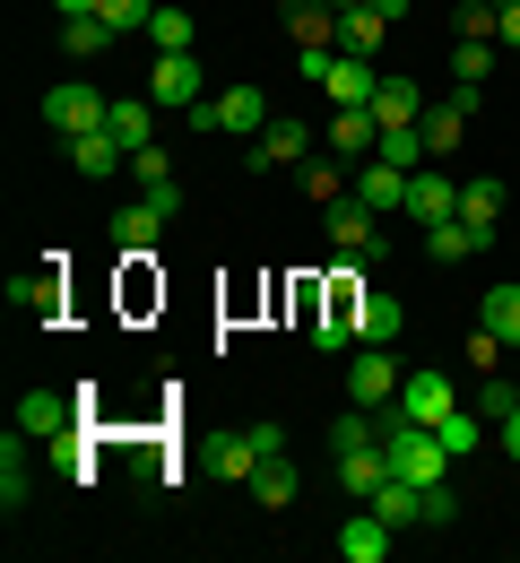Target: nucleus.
I'll use <instances>...</instances> for the list:
<instances>
[{
	"label": "nucleus",
	"instance_id": "1",
	"mask_svg": "<svg viewBox=\"0 0 520 563\" xmlns=\"http://www.w3.org/2000/svg\"><path fill=\"white\" fill-rule=\"evenodd\" d=\"M381 460H390V477H408V486H443L451 477V442L434 424H408V417L381 424Z\"/></svg>",
	"mask_w": 520,
	"mask_h": 563
},
{
	"label": "nucleus",
	"instance_id": "2",
	"mask_svg": "<svg viewBox=\"0 0 520 563\" xmlns=\"http://www.w3.org/2000/svg\"><path fill=\"white\" fill-rule=\"evenodd\" d=\"M278 113H269V96L261 87H225V96H200L191 104V131H209V140H261Z\"/></svg>",
	"mask_w": 520,
	"mask_h": 563
},
{
	"label": "nucleus",
	"instance_id": "3",
	"mask_svg": "<svg viewBox=\"0 0 520 563\" xmlns=\"http://www.w3.org/2000/svg\"><path fill=\"white\" fill-rule=\"evenodd\" d=\"M104 113H113V96L96 87V78H62V87H44V122L78 140V131H104Z\"/></svg>",
	"mask_w": 520,
	"mask_h": 563
},
{
	"label": "nucleus",
	"instance_id": "4",
	"mask_svg": "<svg viewBox=\"0 0 520 563\" xmlns=\"http://www.w3.org/2000/svg\"><path fill=\"white\" fill-rule=\"evenodd\" d=\"M460 408V382H451L443 364H425V373H399V399H390V417L408 424H443Z\"/></svg>",
	"mask_w": 520,
	"mask_h": 563
},
{
	"label": "nucleus",
	"instance_id": "5",
	"mask_svg": "<svg viewBox=\"0 0 520 563\" xmlns=\"http://www.w3.org/2000/svg\"><path fill=\"white\" fill-rule=\"evenodd\" d=\"M278 451H287L278 424H243V433H225V442H218V477H225V486H252L261 460H278Z\"/></svg>",
	"mask_w": 520,
	"mask_h": 563
},
{
	"label": "nucleus",
	"instance_id": "6",
	"mask_svg": "<svg viewBox=\"0 0 520 563\" xmlns=\"http://www.w3.org/2000/svg\"><path fill=\"white\" fill-rule=\"evenodd\" d=\"M330 252H339V269H356V261H381V225H373V209L356 200V191L330 209Z\"/></svg>",
	"mask_w": 520,
	"mask_h": 563
},
{
	"label": "nucleus",
	"instance_id": "7",
	"mask_svg": "<svg viewBox=\"0 0 520 563\" xmlns=\"http://www.w3.org/2000/svg\"><path fill=\"white\" fill-rule=\"evenodd\" d=\"M477 96H486V87H451V96H425V122H417V131H425V147H434V156H451V147L468 140V113H477Z\"/></svg>",
	"mask_w": 520,
	"mask_h": 563
},
{
	"label": "nucleus",
	"instance_id": "8",
	"mask_svg": "<svg viewBox=\"0 0 520 563\" xmlns=\"http://www.w3.org/2000/svg\"><path fill=\"white\" fill-rule=\"evenodd\" d=\"M312 156H321V131H303V122H269V131L252 140V165H261V174H287V165L303 174Z\"/></svg>",
	"mask_w": 520,
	"mask_h": 563
},
{
	"label": "nucleus",
	"instance_id": "9",
	"mask_svg": "<svg viewBox=\"0 0 520 563\" xmlns=\"http://www.w3.org/2000/svg\"><path fill=\"white\" fill-rule=\"evenodd\" d=\"M390 547H399V529H390L373 503H356L347 529H339V555H347V563H390Z\"/></svg>",
	"mask_w": 520,
	"mask_h": 563
},
{
	"label": "nucleus",
	"instance_id": "10",
	"mask_svg": "<svg viewBox=\"0 0 520 563\" xmlns=\"http://www.w3.org/2000/svg\"><path fill=\"white\" fill-rule=\"evenodd\" d=\"M321 147H330V156H347V165H365L373 147H381L373 104H339V113H330V131H321Z\"/></svg>",
	"mask_w": 520,
	"mask_h": 563
},
{
	"label": "nucleus",
	"instance_id": "11",
	"mask_svg": "<svg viewBox=\"0 0 520 563\" xmlns=\"http://www.w3.org/2000/svg\"><path fill=\"white\" fill-rule=\"evenodd\" d=\"M347 399L381 417V408L399 399V364H390V355H381V347H365V355H356V364H347Z\"/></svg>",
	"mask_w": 520,
	"mask_h": 563
},
{
	"label": "nucleus",
	"instance_id": "12",
	"mask_svg": "<svg viewBox=\"0 0 520 563\" xmlns=\"http://www.w3.org/2000/svg\"><path fill=\"white\" fill-rule=\"evenodd\" d=\"M200 96H209V87H200V62H191V53H156V70H148V104H182V113H191Z\"/></svg>",
	"mask_w": 520,
	"mask_h": 563
},
{
	"label": "nucleus",
	"instance_id": "13",
	"mask_svg": "<svg viewBox=\"0 0 520 563\" xmlns=\"http://www.w3.org/2000/svg\"><path fill=\"white\" fill-rule=\"evenodd\" d=\"M408 217H417V225H443V217H460V183H451L443 165H417V174H408Z\"/></svg>",
	"mask_w": 520,
	"mask_h": 563
},
{
	"label": "nucleus",
	"instance_id": "14",
	"mask_svg": "<svg viewBox=\"0 0 520 563\" xmlns=\"http://www.w3.org/2000/svg\"><path fill=\"white\" fill-rule=\"evenodd\" d=\"M330 104H373V87H381V70H373L365 53H330V70L312 78Z\"/></svg>",
	"mask_w": 520,
	"mask_h": 563
},
{
	"label": "nucleus",
	"instance_id": "15",
	"mask_svg": "<svg viewBox=\"0 0 520 563\" xmlns=\"http://www.w3.org/2000/svg\"><path fill=\"white\" fill-rule=\"evenodd\" d=\"M373 122H381V131H417V122H425V87L381 70V87H373Z\"/></svg>",
	"mask_w": 520,
	"mask_h": 563
},
{
	"label": "nucleus",
	"instance_id": "16",
	"mask_svg": "<svg viewBox=\"0 0 520 563\" xmlns=\"http://www.w3.org/2000/svg\"><path fill=\"white\" fill-rule=\"evenodd\" d=\"M347 330H356L365 347H390V339L408 330V312H399V295H356V303H347Z\"/></svg>",
	"mask_w": 520,
	"mask_h": 563
},
{
	"label": "nucleus",
	"instance_id": "17",
	"mask_svg": "<svg viewBox=\"0 0 520 563\" xmlns=\"http://www.w3.org/2000/svg\"><path fill=\"white\" fill-rule=\"evenodd\" d=\"M425 494H434V486H408V477H381V486H373V511H381L390 529H434V511H425Z\"/></svg>",
	"mask_w": 520,
	"mask_h": 563
},
{
	"label": "nucleus",
	"instance_id": "18",
	"mask_svg": "<svg viewBox=\"0 0 520 563\" xmlns=\"http://www.w3.org/2000/svg\"><path fill=\"white\" fill-rule=\"evenodd\" d=\"M287 35L303 53H339V9L330 0H287Z\"/></svg>",
	"mask_w": 520,
	"mask_h": 563
},
{
	"label": "nucleus",
	"instance_id": "19",
	"mask_svg": "<svg viewBox=\"0 0 520 563\" xmlns=\"http://www.w3.org/2000/svg\"><path fill=\"white\" fill-rule=\"evenodd\" d=\"M356 200H365V209H408V165L365 156V165H356Z\"/></svg>",
	"mask_w": 520,
	"mask_h": 563
},
{
	"label": "nucleus",
	"instance_id": "20",
	"mask_svg": "<svg viewBox=\"0 0 520 563\" xmlns=\"http://www.w3.org/2000/svg\"><path fill=\"white\" fill-rule=\"evenodd\" d=\"M70 165L87 174V183H104V174H122V165H131V147L113 140V131H78V140H70Z\"/></svg>",
	"mask_w": 520,
	"mask_h": 563
},
{
	"label": "nucleus",
	"instance_id": "21",
	"mask_svg": "<svg viewBox=\"0 0 520 563\" xmlns=\"http://www.w3.org/2000/svg\"><path fill=\"white\" fill-rule=\"evenodd\" d=\"M26 486H35V477H26V424H9V442H0V511H9V520L26 511Z\"/></svg>",
	"mask_w": 520,
	"mask_h": 563
},
{
	"label": "nucleus",
	"instance_id": "22",
	"mask_svg": "<svg viewBox=\"0 0 520 563\" xmlns=\"http://www.w3.org/2000/svg\"><path fill=\"white\" fill-rule=\"evenodd\" d=\"M104 131H113L122 147H156V104H148V96H113Z\"/></svg>",
	"mask_w": 520,
	"mask_h": 563
},
{
	"label": "nucleus",
	"instance_id": "23",
	"mask_svg": "<svg viewBox=\"0 0 520 563\" xmlns=\"http://www.w3.org/2000/svg\"><path fill=\"white\" fill-rule=\"evenodd\" d=\"M381 35H390V18L381 9H339V53H381Z\"/></svg>",
	"mask_w": 520,
	"mask_h": 563
},
{
	"label": "nucleus",
	"instance_id": "24",
	"mask_svg": "<svg viewBox=\"0 0 520 563\" xmlns=\"http://www.w3.org/2000/svg\"><path fill=\"white\" fill-rule=\"evenodd\" d=\"M18 424H26L35 442H53V433L70 424V399H62V390H26V399H18Z\"/></svg>",
	"mask_w": 520,
	"mask_h": 563
},
{
	"label": "nucleus",
	"instance_id": "25",
	"mask_svg": "<svg viewBox=\"0 0 520 563\" xmlns=\"http://www.w3.org/2000/svg\"><path fill=\"white\" fill-rule=\"evenodd\" d=\"M347 174H356L347 156H312V165H303L296 183L312 191V200H321V209H339V200H347Z\"/></svg>",
	"mask_w": 520,
	"mask_h": 563
},
{
	"label": "nucleus",
	"instance_id": "26",
	"mask_svg": "<svg viewBox=\"0 0 520 563\" xmlns=\"http://www.w3.org/2000/svg\"><path fill=\"white\" fill-rule=\"evenodd\" d=\"M425 252H434V261H468V252H486V234H477L468 217H443V225H425Z\"/></svg>",
	"mask_w": 520,
	"mask_h": 563
},
{
	"label": "nucleus",
	"instance_id": "27",
	"mask_svg": "<svg viewBox=\"0 0 520 563\" xmlns=\"http://www.w3.org/2000/svg\"><path fill=\"white\" fill-rule=\"evenodd\" d=\"M296 468H287V451H278V460H261V477H252V503H261V511H287V503H296Z\"/></svg>",
	"mask_w": 520,
	"mask_h": 563
},
{
	"label": "nucleus",
	"instance_id": "28",
	"mask_svg": "<svg viewBox=\"0 0 520 563\" xmlns=\"http://www.w3.org/2000/svg\"><path fill=\"white\" fill-rule=\"evenodd\" d=\"M381 477H390V460H381V442H373V451H347V460H339V486L356 494V503H373V486H381Z\"/></svg>",
	"mask_w": 520,
	"mask_h": 563
},
{
	"label": "nucleus",
	"instance_id": "29",
	"mask_svg": "<svg viewBox=\"0 0 520 563\" xmlns=\"http://www.w3.org/2000/svg\"><path fill=\"white\" fill-rule=\"evenodd\" d=\"M460 217L495 243V217H504V183H460Z\"/></svg>",
	"mask_w": 520,
	"mask_h": 563
},
{
	"label": "nucleus",
	"instance_id": "30",
	"mask_svg": "<svg viewBox=\"0 0 520 563\" xmlns=\"http://www.w3.org/2000/svg\"><path fill=\"white\" fill-rule=\"evenodd\" d=\"M504 347H520V286H486V312H477Z\"/></svg>",
	"mask_w": 520,
	"mask_h": 563
},
{
	"label": "nucleus",
	"instance_id": "31",
	"mask_svg": "<svg viewBox=\"0 0 520 563\" xmlns=\"http://www.w3.org/2000/svg\"><path fill=\"white\" fill-rule=\"evenodd\" d=\"M451 26H460V44H495V35H504V9H495V0H460Z\"/></svg>",
	"mask_w": 520,
	"mask_h": 563
},
{
	"label": "nucleus",
	"instance_id": "32",
	"mask_svg": "<svg viewBox=\"0 0 520 563\" xmlns=\"http://www.w3.org/2000/svg\"><path fill=\"white\" fill-rule=\"evenodd\" d=\"M381 442V424H373V408H356V417L330 424V460H347V451H373Z\"/></svg>",
	"mask_w": 520,
	"mask_h": 563
},
{
	"label": "nucleus",
	"instance_id": "33",
	"mask_svg": "<svg viewBox=\"0 0 520 563\" xmlns=\"http://www.w3.org/2000/svg\"><path fill=\"white\" fill-rule=\"evenodd\" d=\"M104 44H113V26H104V18H62V53H70V62L104 53Z\"/></svg>",
	"mask_w": 520,
	"mask_h": 563
},
{
	"label": "nucleus",
	"instance_id": "34",
	"mask_svg": "<svg viewBox=\"0 0 520 563\" xmlns=\"http://www.w3.org/2000/svg\"><path fill=\"white\" fill-rule=\"evenodd\" d=\"M156 9H165V0H104L96 18H104L113 35H148V18H156Z\"/></svg>",
	"mask_w": 520,
	"mask_h": 563
},
{
	"label": "nucleus",
	"instance_id": "35",
	"mask_svg": "<svg viewBox=\"0 0 520 563\" xmlns=\"http://www.w3.org/2000/svg\"><path fill=\"white\" fill-rule=\"evenodd\" d=\"M495 78V44H460L451 53V87H486Z\"/></svg>",
	"mask_w": 520,
	"mask_h": 563
},
{
	"label": "nucleus",
	"instance_id": "36",
	"mask_svg": "<svg viewBox=\"0 0 520 563\" xmlns=\"http://www.w3.org/2000/svg\"><path fill=\"white\" fill-rule=\"evenodd\" d=\"M148 44H156V53H191V18H182V9H156V18H148Z\"/></svg>",
	"mask_w": 520,
	"mask_h": 563
},
{
	"label": "nucleus",
	"instance_id": "37",
	"mask_svg": "<svg viewBox=\"0 0 520 563\" xmlns=\"http://www.w3.org/2000/svg\"><path fill=\"white\" fill-rule=\"evenodd\" d=\"M373 156H390V165H408V174H417L434 147H425V131H381V147H373Z\"/></svg>",
	"mask_w": 520,
	"mask_h": 563
},
{
	"label": "nucleus",
	"instance_id": "38",
	"mask_svg": "<svg viewBox=\"0 0 520 563\" xmlns=\"http://www.w3.org/2000/svg\"><path fill=\"white\" fill-rule=\"evenodd\" d=\"M434 433H443V442H451V460H468V451L486 442V424H477V417H460V408H451V417L434 424Z\"/></svg>",
	"mask_w": 520,
	"mask_h": 563
},
{
	"label": "nucleus",
	"instance_id": "39",
	"mask_svg": "<svg viewBox=\"0 0 520 563\" xmlns=\"http://www.w3.org/2000/svg\"><path fill=\"white\" fill-rule=\"evenodd\" d=\"M131 174H140V191H156V183H174V156L165 147H131Z\"/></svg>",
	"mask_w": 520,
	"mask_h": 563
},
{
	"label": "nucleus",
	"instance_id": "40",
	"mask_svg": "<svg viewBox=\"0 0 520 563\" xmlns=\"http://www.w3.org/2000/svg\"><path fill=\"white\" fill-rule=\"evenodd\" d=\"M460 355H468V364H477V373H495V364H504V339H495V330H486V321H477V330H468V339H460Z\"/></svg>",
	"mask_w": 520,
	"mask_h": 563
},
{
	"label": "nucleus",
	"instance_id": "41",
	"mask_svg": "<svg viewBox=\"0 0 520 563\" xmlns=\"http://www.w3.org/2000/svg\"><path fill=\"white\" fill-rule=\"evenodd\" d=\"M53 468H87V433H78V424L53 433Z\"/></svg>",
	"mask_w": 520,
	"mask_h": 563
},
{
	"label": "nucleus",
	"instance_id": "42",
	"mask_svg": "<svg viewBox=\"0 0 520 563\" xmlns=\"http://www.w3.org/2000/svg\"><path fill=\"white\" fill-rule=\"evenodd\" d=\"M495 433H504V460H520V408H512V417H495Z\"/></svg>",
	"mask_w": 520,
	"mask_h": 563
},
{
	"label": "nucleus",
	"instance_id": "43",
	"mask_svg": "<svg viewBox=\"0 0 520 563\" xmlns=\"http://www.w3.org/2000/svg\"><path fill=\"white\" fill-rule=\"evenodd\" d=\"M53 9H62V18H96L104 0H53Z\"/></svg>",
	"mask_w": 520,
	"mask_h": 563
},
{
	"label": "nucleus",
	"instance_id": "44",
	"mask_svg": "<svg viewBox=\"0 0 520 563\" xmlns=\"http://www.w3.org/2000/svg\"><path fill=\"white\" fill-rule=\"evenodd\" d=\"M373 9H381V18H390V26H399V18H408V9H417V0H373Z\"/></svg>",
	"mask_w": 520,
	"mask_h": 563
},
{
	"label": "nucleus",
	"instance_id": "45",
	"mask_svg": "<svg viewBox=\"0 0 520 563\" xmlns=\"http://www.w3.org/2000/svg\"><path fill=\"white\" fill-rule=\"evenodd\" d=\"M504 44H520V0H512V9H504Z\"/></svg>",
	"mask_w": 520,
	"mask_h": 563
},
{
	"label": "nucleus",
	"instance_id": "46",
	"mask_svg": "<svg viewBox=\"0 0 520 563\" xmlns=\"http://www.w3.org/2000/svg\"><path fill=\"white\" fill-rule=\"evenodd\" d=\"M330 9H373V0H330Z\"/></svg>",
	"mask_w": 520,
	"mask_h": 563
},
{
	"label": "nucleus",
	"instance_id": "47",
	"mask_svg": "<svg viewBox=\"0 0 520 563\" xmlns=\"http://www.w3.org/2000/svg\"><path fill=\"white\" fill-rule=\"evenodd\" d=\"M512 399H520V373H512Z\"/></svg>",
	"mask_w": 520,
	"mask_h": 563
},
{
	"label": "nucleus",
	"instance_id": "48",
	"mask_svg": "<svg viewBox=\"0 0 520 563\" xmlns=\"http://www.w3.org/2000/svg\"><path fill=\"white\" fill-rule=\"evenodd\" d=\"M495 9H512V0H495Z\"/></svg>",
	"mask_w": 520,
	"mask_h": 563
}]
</instances>
